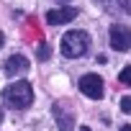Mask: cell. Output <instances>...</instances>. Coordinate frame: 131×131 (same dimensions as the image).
I'll use <instances>...</instances> for the list:
<instances>
[{"mask_svg":"<svg viewBox=\"0 0 131 131\" xmlns=\"http://www.w3.org/2000/svg\"><path fill=\"white\" fill-rule=\"evenodd\" d=\"M121 10L131 16V0H121Z\"/></svg>","mask_w":131,"mask_h":131,"instance_id":"12","label":"cell"},{"mask_svg":"<svg viewBox=\"0 0 131 131\" xmlns=\"http://www.w3.org/2000/svg\"><path fill=\"white\" fill-rule=\"evenodd\" d=\"M0 121H3V108H0Z\"/></svg>","mask_w":131,"mask_h":131,"instance_id":"16","label":"cell"},{"mask_svg":"<svg viewBox=\"0 0 131 131\" xmlns=\"http://www.w3.org/2000/svg\"><path fill=\"white\" fill-rule=\"evenodd\" d=\"M3 100H5V105H10V108H16V111L28 108V105L34 103V88H31L26 80H16V82H10V85L3 90Z\"/></svg>","mask_w":131,"mask_h":131,"instance_id":"1","label":"cell"},{"mask_svg":"<svg viewBox=\"0 0 131 131\" xmlns=\"http://www.w3.org/2000/svg\"><path fill=\"white\" fill-rule=\"evenodd\" d=\"M118 80H121L123 85H131V64H128V67H123V70H121V75H118Z\"/></svg>","mask_w":131,"mask_h":131,"instance_id":"9","label":"cell"},{"mask_svg":"<svg viewBox=\"0 0 131 131\" xmlns=\"http://www.w3.org/2000/svg\"><path fill=\"white\" fill-rule=\"evenodd\" d=\"M26 70H28V59H26L23 54H13V57H8V62H5V75H8V77L23 75Z\"/></svg>","mask_w":131,"mask_h":131,"instance_id":"6","label":"cell"},{"mask_svg":"<svg viewBox=\"0 0 131 131\" xmlns=\"http://www.w3.org/2000/svg\"><path fill=\"white\" fill-rule=\"evenodd\" d=\"M49 57H51V49H49V44H41V46H39V59L44 62V59H49Z\"/></svg>","mask_w":131,"mask_h":131,"instance_id":"10","label":"cell"},{"mask_svg":"<svg viewBox=\"0 0 131 131\" xmlns=\"http://www.w3.org/2000/svg\"><path fill=\"white\" fill-rule=\"evenodd\" d=\"M59 49L64 57L70 59H77V57H85L88 49H90V36L85 31H67L59 41Z\"/></svg>","mask_w":131,"mask_h":131,"instance_id":"2","label":"cell"},{"mask_svg":"<svg viewBox=\"0 0 131 131\" xmlns=\"http://www.w3.org/2000/svg\"><path fill=\"white\" fill-rule=\"evenodd\" d=\"M98 3L105 8V10H111V13H116V10H121V0H98Z\"/></svg>","mask_w":131,"mask_h":131,"instance_id":"8","label":"cell"},{"mask_svg":"<svg viewBox=\"0 0 131 131\" xmlns=\"http://www.w3.org/2000/svg\"><path fill=\"white\" fill-rule=\"evenodd\" d=\"M80 90H82V95H88L93 100H100L103 98V80L98 75H82L80 77Z\"/></svg>","mask_w":131,"mask_h":131,"instance_id":"3","label":"cell"},{"mask_svg":"<svg viewBox=\"0 0 131 131\" xmlns=\"http://www.w3.org/2000/svg\"><path fill=\"white\" fill-rule=\"evenodd\" d=\"M111 46L116 51L131 49V28L128 26H111Z\"/></svg>","mask_w":131,"mask_h":131,"instance_id":"4","label":"cell"},{"mask_svg":"<svg viewBox=\"0 0 131 131\" xmlns=\"http://www.w3.org/2000/svg\"><path fill=\"white\" fill-rule=\"evenodd\" d=\"M80 131H93V128L90 126H80Z\"/></svg>","mask_w":131,"mask_h":131,"instance_id":"14","label":"cell"},{"mask_svg":"<svg viewBox=\"0 0 131 131\" xmlns=\"http://www.w3.org/2000/svg\"><path fill=\"white\" fill-rule=\"evenodd\" d=\"M121 108H123L126 113H131V95H126V98H121Z\"/></svg>","mask_w":131,"mask_h":131,"instance_id":"11","label":"cell"},{"mask_svg":"<svg viewBox=\"0 0 131 131\" xmlns=\"http://www.w3.org/2000/svg\"><path fill=\"white\" fill-rule=\"evenodd\" d=\"M3 41H5V39H3V34H0V49H3Z\"/></svg>","mask_w":131,"mask_h":131,"instance_id":"15","label":"cell"},{"mask_svg":"<svg viewBox=\"0 0 131 131\" xmlns=\"http://www.w3.org/2000/svg\"><path fill=\"white\" fill-rule=\"evenodd\" d=\"M54 118H57V128H59V131H72V128H75L72 113L64 108V105H59V103H54Z\"/></svg>","mask_w":131,"mask_h":131,"instance_id":"7","label":"cell"},{"mask_svg":"<svg viewBox=\"0 0 131 131\" xmlns=\"http://www.w3.org/2000/svg\"><path fill=\"white\" fill-rule=\"evenodd\" d=\"M75 18H77V8H72V5H64V8H57V10L46 13V23L49 26H62V23H70Z\"/></svg>","mask_w":131,"mask_h":131,"instance_id":"5","label":"cell"},{"mask_svg":"<svg viewBox=\"0 0 131 131\" xmlns=\"http://www.w3.org/2000/svg\"><path fill=\"white\" fill-rule=\"evenodd\" d=\"M118 131H131V123H126V126H121Z\"/></svg>","mask_w":131,"mask_h":131,"instance_id":"13","label":"cell"}]
</instances>
